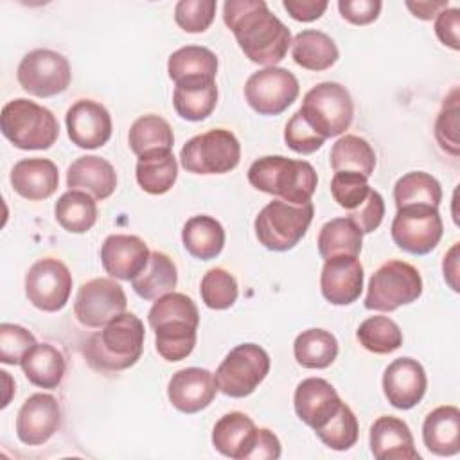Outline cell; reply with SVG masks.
Listing matches in <instances>:
<instances>
[{
    "instance_id": "cell-1",
    "label": "cell",
    "mask_w": 460,
    "mask_h": 460,
    "mask_svg": "<svg viewBox=\"0 0 460 460\" xmlns=\"http://www.w3.org/2000/svg\"><path fill=\"white\" fill-rule=\"evenodd\" d=\"M223 22L234 32L239 49L257 65L275 66L291 47L289 29L268 9L264 0H228Z\"/></svg>"
},
{
    "instance_id": "cell-2",
    "label": "cell",
    "mask_w": 460,
    "mask_h": 460,
    "mask_svg": "<svg viewBox=\"0 0 460 460\" xmlns=\"http://www.w3.org/2000/svg\"><path fill=\"white\" fill-rule=\"evenodd\" d=\"M147 320L155 331L156 352L165 361H181L194 350L199 311L190 296L171 291L156 298Z\"/></svg>"
},
{
    "instance_id": "cell-3",
    "label": "cell",
    "mask_w": 460,
    "mask_h": 460,
    "mask_svg": "<svg viewBox=\"0 0 460 460\" xmlns=\"http://www.w3.org/2000/svg\"><path fill=\"white\" fill-rule=\"evenodd\" d=\"M144 323L133 313H122L92 334L84 345L88 365L99 372H120L133 367L144 349Z\"/></svg>"
},
{
    "instance_id": "cell-4",
    "label": "cell",
    "mask_w": 460,
    "mask_h": 460,
    "mask_svg": "<svg viewBox=\"0 0 460 460\" xmlns=\"http://www.w3.org/2000/svg\"><path fill=\"white\" fill-rule=\"evenodd\" d=\"M248 181L261 192L293 205H304L311 201L318 185V176L314 167L305 160L271 155L262 156L250 165Z\"/></svg>"
},
{
    "instance_id": "cell-5",
    "label": "cell",
    "mask_w": 460,
    "mask_h": 460,
    "mask_svg": "<svg viewBox=\"0 0 460 460\" xmlns=\"http://www.w3.org/2000/svg\"><path fill=\"white\" fill-rule=\"evenodd\" d=\"M0 128L18 149H49L59 135V124L50 110L29 99H13L2 108Z\"/></svg>"
},
{
    "instance_id": "cell-6",
    "label": "cell",
    "mask_w": 460,
    "mask_h": 460,
    "mask_svg": "<svg viewBox=\"0 0 460 460\" xmlns=\"http://www.w3.org/2000/svg\"><path fill=\"white\" fill-rule=\"evenodd\" d=\"M314 216L313 203L293 205L273 199L255 217V235L259 243L271 252H288L305 235Z\"/></svg>"
},
{
    "instance_id": "cell-7",
    "label": "cell",
    "mask_w": 460,
    "mask_h": 460,
    "mask_svg": "<svg viewBox=\"0 0 460 460\" xmlns=\"http://www.w3.org/2000/svg\"><path fill=\"white\" fill-rule=\"evenodd\" d=\"M305 122L325 140L343 135L354 117V104L349 90L334 81H323L313 86L298 110Z\"/></svg>"
},
{
    "instance_id": "cell-8",
    "label": "cell",
    "mask_w": 460,
    "mask_h": 460,
    "mask_svg": "<svg viewBox=\"0 0 460 460\" xmlns=\"http://www.w3.org/2000/svg\"><path fill=\"white\" fill-rule=\"evenodd\" d=\"M422 295V277L415 266L404 261H386L370 277L365 307L392 313L415 302Z\"/></svg>"
},
{
    "instance_id": "cell-9",
    "label": "cell",
    "mask_w": 460,
    "mask_h": 460,
    "mask_svg": "<svg viewBox=\"0 0 460 460\" xmlns=\"http://www.w3.org/2000/svg\"><path fill=\"white\" fill-rule=\"evenodd\" d=\"M241 144L230 129L216 128L185 142L180 151V164L194 174H225L237 167Z\"/></svg>"
},
{
    "instance_id": "cell-10",
    "label": "cell",
    "mask_w": 460,
    "mask_h": 460,
    "mask_svg": "<svg viewBox=\"0 0 460 460\" xmlns=\"http://www.w3.org/2000/svg\"><path fill=\"white\" fill-rule=\"evenodd\" d=\"M268 372V352L255 343H241L225 356L214 377L221 394L243 399L255 392V388L266 379Z\"/></svg>"
},
{
    "instance_id": "cell-11",
    "label": "cell",
    "mask_w": 460,
    "mask_h": 460,
    "mask_svg": "<svg viewBox=\"0 0 460 460\" xmlns=\"http://www.w3.org/2000/svg\"><path fill=\"white\" fill-rule=\"evenodd\" d=\"M16 79L29 95L54 97L68 88L72 70L63 54L50 49H36L22 58Z\"/></svg>"
},
{
    "instance_id": "cell-12",
    "label": "cell",
    "mask_w": 460,
    "mask_h": 460,
    "mask_svg": "<svg viewBox=\"0 0 460 460\" xmlns=\"http://www.w3.org/2000/svg\"><path fill=\"white\" fill-rule=\"evenodd\" d=\"M390 230L401 250L411 255H426L442 239L444 223L437 207L413 205L397 208Z\"/></svg>"
},
{
    "instance_id": "cell-13",
    "label": "cell",
    "mask_w": 460,
    "mask_h": 460,
    "mask_svg": "<svg viewBox=\"0 0 460 460\" xmlns=\"http://www.w3.org/2000/svg\"><path fill=\"white\" fill-rule=\"evenodd\" d=\"M298 79L280 66L253 72L244 84V99L259 115H280L298 97Z\"/></svg>"
},
{
    "instance_id": "cell-14",
    "label": "cell",
    "mask_w": 460,
    "mask_h": 460,
    "mask_svg": "<svg viewBox=\"0 0 460 460\" xmlns=\"http://www.w3.org/2000/svg\"><path fill=\"white\" fill-rule=\"evenodd\" d=\"M72 273L65 262L54 257L36 261L25 275V296L45 313L63 309L70 298Z\"/></svg>"
},
{
    "instance_id": "cell-15",
    "label": "cell",
    "mask_w": 460,
    "mask_h": 460,
    "mask_svg": "<svg viewBox=\"0 0 460 460\" xmlns=\"http://www.w3.org/2000/svg\"><path fill=\"white\" fill-rule=\"evenodd\" d=\"M128 298L120 284L111 279H92L75 295L74 314L77 322L90 329L104 327L108 322L126 313Z\"/></svg>"
},
{
    "instance_id": "cell-16",
    "label": "cell",
    "mask_w": 460,
    "mask_h": 460,
    "mask_svg": "<svg viewBox=\"0 0 460 460\" xmlns=\"http://www.w3.org/2000/svg\"><path fill=\"white\" fill-rule=\"evenodd\" d=\"M61 424L59 402L50 394H32L16 415V435L25 446H41Z\"/></svg>"
},
{
    "instance_id": "cell-17",
    "label": "cell",
    "mask_w": 460,
    "mask_h": 460,
    "mask_svg": "<svg viewBox=\"0 0 460 460\" xmlns=\"http://www.w3.org/2000/svg\"><path fill=\"white\" fill-rule=\"evenodd\" d=\"M65 120L68 138L81 149H97L111 137V115L97 101H75L68 108Z\"/></svg>"
},
{
    "instance_id": "cell-18",
    "label": "cell",
    "mask_w": 460,
    "mask_h": 460,
    "mask_svg": "<svg viewBox=\"0 0 460 460\" xmlns=\"http://www.w3.org/2000/svg\"><path fill=\"white\" fill-rule=\"evenodd\" d=\"M428 388V377L422 365L413 358L394 359L383 374V394L397 410L417 406Z\"/></svg>"
},
{
    "instance_id": "cell-19",
    "label": "cell",
    "mask_w": 460,
    "mask_h": 460,
    "mask_svg": "<svg viewBox=\"0 0 460 460\" xmlns=\"http://www.w3.org/2000/svg\"><path fill=\"white\" fill-rule=\"evenodd\" d=\"M217 385L210 370L199 367L181 368L172 374L167 385L171 404L181 413H198L216 397Z\"/></svg>"
},
{
    "instance_id": "cell-20",
    "label": "cell",
    "mask_w": 460,
    "mask_h": 460,
    "mask_svg": "<svg viewBox=\"0 0 460 460\" xmlns=\"http://www.w3.org/2000/svg\"><path fill=\"white\" fill-rule=\"evenodd\" d=\"M149 248L138 235L113 234L101 246L104 271L119 280H133L149 261Z\"/></svg>"
},
{
    "instance_id": "cell-21",
    "label": "cell",
    "mask_w": 460,
    "mask_h": 460,
    "mask_svg": "<svg viewBox=\"0 0 460 460\" xmlns=\"http://www.w3.org/2000/svg\"><path fill=\"white\" fill-rule=\"evenodd\" d=\"M363 264L358 257H332L320 273V289L332 305H349L363 291Z\"/></svg>"
},
{
    "instance_id": "cell-22",
    "label": "cell",
    "mask_w": 460,
    "mask_h": 460,
    "mask_svg": "<svg viewBox=\"0 0 460 460\" xmlns=\"http://www.w3.org/2000/svg\"><path fill=\"white\" fill-rule=\"evenodd\" d=\"M336 388L322 377H307L296 385L293 406L298 419L313 429L322 428L340 408Z\"/></svg>"
},
{
    "instance_id": "cell-23",
    "label": "cell",
    "mask_w": 460,
    "mask_h": 460,
    "mask_svg": "<svg viewBox=\"0 0 460 460\" xmlns=\"http://www.w3.org/2000/svg\"><path fill=\"white\" fill-rule=\"evenodd\" d=\"M370 451L377 460H419L408 424L394 415H383L370 426Z\"/></svg>"
},
{
    "instance_id": "cell-24",
    "label": "cell",
    "mask_w": 460,
    "mask_h": 460,
    "mask_svg": "<svg viewBox=\"0 0 460 460\" xmlns=\"http://www.w3.org/2000/svg\"><path fill=\"white\" fill-rule=\"evenodd\" d=\"M257 435L259 428L248 415L230 411L216 422L212 429V444L223 456L232 460H248Z\"/></svg>"
},
{
    "instance_id": "cell-25",
    "label": "cell",
    "mask_w": 460,
    "mask_h": 460,
    "mask_svg": "<svg viewBox=\"0 0 460 460\" xmlns=\"http://www.w3.org/2000/svg\"><path fill=\"white\" fill-rule=\"evenodd\" d=\"M59 183V172L52 160L23 158L11 171V185L25 199L40 201L50 198Z\"/></svg>"
},
{
    "instance_id": "cell-26",
    "label": "cell",
    "mask_w": 460,
    "mask_h": 460,
    "mask_svg": "<svg viewBox=\"0 0 460 460\" xmlns=\"http://www.w3.org/2000/svg\"><path fill=\"white\" fill-rule=\"evenodd\" d=\"M66 185L70 190H83L102 201L115 192L117 172L108 160L86 155L70 164L66 171Z\"/></svg>"
},
{
    "instance_id": "cell-27",
    "label": "cell",
    "mask_w": 460,
    "mask_h": 460,
    "mask_svg": "<svg viewBox=\"0 0 460 460\" xmlns=\"http://www.w3.org/2000/svg\"><path fill=\"white\" fill-rule=\"evenodd\" d=\"M422 440L437 456H453L460 451V410L453 404L431 410L422 424Z\"/></svg>"
},
{
    "instance_id": "cell-28",
    "label": "cell",
    "mask_w": 460,
    "mask_h": 460,
    "mask_svg": "<svg viewBox=\"0 0 460 460\" xmlns=\"http://www.w3.org/2000/svg\"><path fill=\"white\" fill-rule=\"evenodd\" d=\"M167 74L174 84L210 83L216 81L217 58L207 47L187 45L169 56Z\"/></svg>"
},
{
    "instance_id": "cell-29",
    "label": "cell",
    "mask_w": 460,
    "mask_h": 460,
    "mask_svg": "<svg viewBox=\"0 0 460 460\" xmlns=\"http://www.w3.org/2000/svg\"><path fill=\"white\" fill-rule=\"evenodd\" d=\"M291 56L298 66L322 72L338 61L340 52L331 36L322 31L305 29L291 40Z\"/></svg>"
},
{
    "instance_id": "cell-30",
    "label": "cell",
    "mask_w": 460,
    "mask_h": 460,
    "mask_svg": "<svg viewBox=\"0 0 460 460\" xmlns=\"http://www.w3.org/2000/svg\"><path fill=\"white\" fill-rule=\"evenodd\" d=\"M181 241L192 257L199 261H210L223 252L225 228L217 219L210 216H192L183 225Z\"/></svg>"
},
{
    "instance_id": "cell-31",
    "label": "cell",
    "mask_w": 460,
    "mask_h": 460,
    "mask_svg": "<svg viewBox=\"0 0 460 460\" xmlns=\"http://www.w3.org/2000/svg\"><path fill=\"white\" fill-rule=\"evenodd\" d=\"M137 183L147 194H165L178 178V162L171 149H158L138 156L135 169Z\"/></svg>"
},
{
    "instance_id": "cell-32",
    "label": "cell",
    "mask_w": 460,
    "mask_h": 460,
    "mask_svg": "<svg viewBox=\"0 0 460 460\" xmlns=\"http://www.w3.org/2000/svg\"><path fill=\"white\" fill-rule=\"evenodd\" d=\"M29 383L40 388H58L65 377L66 363L63 354L50 343H36L20 363Z\"/></svg>"
},
{
    "instance_id": "cell-33",
    "label": "cell",
    "mask_w": 460,
    "mask_h": 460,
    "mask_svg": "<svg viewBox=\"0 0 460 460\" xmlns=\"http://www.w3.org/2000/svg\"><path fill=\"white\" fill-rule=\"evenodd\" d=\"M178 284V270L174 261L164 252H151L146 268L131 280L135 293L144 300H156Z\"/></svg>"
},
{
    "instance_id": "cell-34",
    "label": "cell",
    "mask_w": 460,
    "mask_h": 460,
    "mask_svg": "<svg viewBox=\"0 0 460 460\" xmlns=\"http://www.w3.org/2000/svg\"><path fill=\"white\" fill-rule=\"evenodd\" d=\"M361 244L363 234L349 217L327 221L318 234V253L323 261L332 257H358Z\"/></svg>"
},
{
    "instance_id": "cell-35",
    "label": "cell",
    "mask_w": 460,
    "mask_h": 460,
    "mask_svg": "<svg viewBox=\"0 0 460 460\" xmlns=\"http://www.w3.org/2000/svg\"><path fill=\"white\" fill-rule=\"evenodd\" d=\"M293 354L300 367L322 370L334 363L338 356V340L325 329H305L295 338Z\"/></svg>"
},
{
    "instance_id": "cell-36",
    "label": "cell",
    "mask_w": 460,
    "mask_h": 460,
    "mask_svg": "<svg viewBox=\"0 0 460 460\" xmlns=\"http://www.w3.org/2000/svg\"><path fill=\"white\" fill-rule=\"evenodd\" d=\"M54 216L66 232L84 234L97 221L95 198L83 190H66L56 201Z\"/></svg>"
},
{
    "instance_id": "cell-37",
    "label": "cell",
    "mask_w": 460,
    "mask_h": 460,
    "mask_svg": "<svg viewBox=\"0 0 460 460\" xmlns=\"http://www.w3.org/2000/svg\"><path fill=\"white\" fill-rule=\"evenodd\" d=\"M331 167L334 172L352 171L370 178L376 167V153L363 137L343 135L332 144Z\"/></svg>"
},
{
    "instance_id": "cell-38",
    "label": "cell",
    "mask_w": 460,
    "mask_h": 460,
    "mask_svg": "<svg viewBox=\"0 0 460 460\" xmlns=\"http://www.w3.org/2000/svg\"><path fill=\"white\" fill-rule=\"evenodd\" d=\"M394 201L397 208L413 205L438 208L442 201V187L435 176L422 171H411L395 181Z\"/></svg>"
},
{
    "instance_id": "cell-39",
    "label": "cell",
    "mask_w": 460,
    "mask_h": 460,
    "mask_svg": "<svg viewBox=\"0 0 460 460\" xmlns=\"http://www.w3.org/2000/svg\"><path fill=\"white\" fill-rule=\"evenodd\" d=\"M217 104L216 81L176 84L172 93V106L176 113L190 122L207 119Z\"/></svg>"
},
{
    "instance_id": "cell-40",
    "label": "cell",
    "mask_w": 460,
    "mask_h": 460,
    "mask_svg": "<svg viewBox=\"0 0 460 460\" xmlns=\"http://www.w3.org/2000/svg\"><path fill=\"white\" fill-rule=\"evenodd\" d=\"M128 144L137 156H142L158 149H172L174 135L165 119L151 113L138 117L131 124L128 133Z\"/></svg>"
},
{
    "instance_id": "cell-41",
    "label": "cell",
    "mask_w": 460,
    "mask_h": 460,
    "mask_svg": "<svg viewBox=\"0 0 460 460\" xmlns=\"http://www.w3.org/2000/svg\"><path fill=\"white\" fill-rule=\"evenodd\" d=\"M358 341L374 354H390L402 345L401 327L388 316H370L358 327Z\"/></svg>"
},
{
    "instance_id": "cell-42",
    "label": "cell",
    "mask_w": 460,
    "mask_h": 460,
    "mask_svg": "<svg viewBox=\"0 0 460 460\" xmlns=\"http://www.w3.org/2000/svg\"><path fill=\"white\" fill-rule=\"evenodd\" d=\"M318 438L334 451L350 449L358 442L359 424L354 411L341 402L338 411L318 429H314Z\"/></svg>"
},
{
    "instance_id": "cell-43",
    "label": "cell",
    "mask_w": 460,
    "mask_h": 460,
    "mask_svg": "<svg viewBox=\"0 0 460 460\" xmlns=\"http://www.w3.org/2000/svg\"><path fill=\"white\" fill-rule=\"evenodd\" d=\"M199 295L208 309L223 311L235 304L239 289L230 271L225 268H212L201 279Z\"/></svg>"
},
{
    "instance_id": "cell-44",
    "label": "cell",
    "mask_w": 460,
    "mask_h": 460,
    "mask_svg": "<svg viewBox=\"0 0 460 460\" xmlns=\"http://www.w3.org/2000/svg\"><path fill=\"white\" fill-rule=\"evenodd\" d=\"M435 138L446 153L451 156L460 155L458 142V88L455 86L451 93L444 99V104L435 120Z\"/></svg>"
},
{
    "instance_id": "cell-45",
    "label": "cell",
    "mask_w": 460,
    "mask_h": 460,
    "mask_svg": "<svg viewBox=\"0 0 460 460\" xmlns=\"http://www.w3.org/2000/svg\"><path fill=\"white\" fill-rule=\"evenodd\" d=\"M370 190L368 178L359 172L340 171L331 180V194L334 201L349 212L358 208L367 199Z\"/></svg>"
},
{
    "instance_id": "cell-46",
    "label": "cell",
    "mask_w": 460,
    "mask_h": 460,
    "mask_svg": "<svg viewBox=\"0 0 460 460\" xmlns=\"http://www.w3.org/2000/svg\"><path fill=\"white\" fill-rule=\"evenodd\" d=\"M216 9L214 0H180L174 5V22L185 32H205L214 22Z\"/></svg>"
},
{
    "instance_id": "cell-47",
    "label": "cell",
    "mask_w": 460,
    "mask_h": 460,
    "mask_svg": "<svg viewBox=\"0 0 460 460\" xmlns=\"http://www.w3.org/2000/svg\"><path fill=\"white\" fill-rule=\"evenodd\" d=\"M36 345L31 331L16 323L0 325V361L5 365H20L23 356Z\"/></svg>"
},
{
    "instance_id": "cell-48",
    "label": "cell",
    "mask_w": 460,
    "mask_h": 460,
    "mask_svg": "<svg viewBox=\"0 0 460 460\" xmlns=\"http://www.w3.org/2000/svg\"><path fill=\"white\" fill-rule=\"evenodd\" d=\"M284 140L289 149H293L298 155H311L316 149H320L325 142L323 137H320L302 117V113L296 110L291 119L286 124L284 129Z\"/></svg>"
},
{
    "instance_id": "cell-49",
    "label": "cell",
    "mask_w": 460,
    "mask_h": 460,
    "mask_svg": "<svg viewBox=\"0 0 460 460\" xmlns=\"http://www.w3.org/2000/svg\"><path fill=\"white\" fill-rule=\"evenodd\" d=\"M359 230L361 234H370L377 230L385 217V199L377 190H370L367 199L347 216Z\"/></svg>"
},
{
    "instance_id": "cell-50",
    "label": "cell",
    "mask_w": 460,
    "mask_h": 460,
    "mask_svg": "<svg viewBox=\"0 0 460 460\" xmlns=\"http://www.w3.org/2000/svg\"><path fill=\"white\" fill-rule=\"evenodd\" d=\"M383 4L379 0H340L338 9L343 20L352 25H368L377 20Z\"/></svg>"
},
{
    "instance_id": "cell-51",
    "label": "cell",
    "mask_w": 460,
    "mask_h": 460,
    "mask_svg": "<svg viewBox=\"0 0 460 460\" xmlns=\"http://www.w3.org/2000/svg\"><path fill=\"white\" fill-rule=\"evenodd\" d=\"M460 9L446 7L435 16V34L449 49H460Z\"/></svg>"
},
{
    "instance_id": "cell-52",
    "label": "cell",
    "mask_w": 460,
    "mask_h": 460,
    "mask_svg": "<svg viewBox=\"0 0 460 460\" xmlns=\"http://www.w3.org/2000/svg\"><path fill=\"white\" fill-rule=\"evenodd\" d=\"M282 5L293 20L314 22L325 13L329 4L325 0H284Z\"/></svg>"
},
{
    "instance_id": "cell-53",
    "label": "cell",
    "mask_w": 460,
    "mask_h": 460,
    "mask_svg": "<svg viewBox=\"0 0 460 460\" xmlns=\"http://www.w3.org/2000/svg\"><path fill=\"white\" fill-rule=\"evenodd\" d=\"M280 453L282 449L277 435L268 428H259V435L248 460H277Z\"/></svg>"
},
{
    "instance_id": "cell-54",
    "label": "cell",
    "mask_w": 460,
    "mask_h": 460,
    "mask_svg": "<svg viewBox=\"0 0 460 460\" xmlns=\"http://www.w3.org/2000/svg\"><path fill=\"white\" fill-rule=\"evenodd\" d=\"M406 7L411 11V14L415 18H419V20H431L442 9L449 7V4H447V0H437V2L422 0V2H406Z\"/></svg>"
},
{
    "instance_id": "cell-55",
    "label": "cell",
    "mask_w": 460,
    "mask_h": 460,
    "mask_svg": "<svg viewBox=\"0 0 460 460\" xmlns=\"http://www.w3.org/2000/svg\"><path fill=\"white\" fill-rule=\"evenodd\" d=\"M442 271H444V279L449 284V288L453 291H458V243H455L449 252L444 255V262H442Z\"/></svg>"
}]
</instances>
